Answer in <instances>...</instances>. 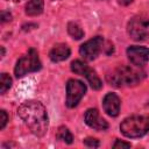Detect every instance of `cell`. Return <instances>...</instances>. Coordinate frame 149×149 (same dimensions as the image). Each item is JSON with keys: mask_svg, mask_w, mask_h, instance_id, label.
I'll use <instances>...</instances> for the list:
<instances>
[{"mask_svg": "<svg viewBox=\"0 0 149 149\" xmlns=\"http://www.w3.org/2000/svg\"><path fill=\"white\" fill-rule=\"evenodd\" d=\"M17 115L34 135L41 137L47 133L49 126L48 114L40 101L27 100L22 102L17 108Z\"/></svg>", "mask_w": 149, "mask_h": 149, "instance_id": "6da1fadb", "label": "cell"}, {"mask_svg": "<svg viewBox=\"0 0 149 149\" xmlns=\"http://www.w3.org/2000/svg\"><path fill=\"white\" fill-rule=\"evenodd\" d=\"M146 73L140 69V66L120 65L107 73L106 80L114 87H126L141 83Z\"/></svg>", "mask_w": 149, "mask_h": 149, "instance_id": "7a4b0ae2", "label": "cell"}, {"mask_svg": "<svg viewBox=\"0 0 149 149\" xmlns=\"http://www.w3.org/2000/svg\"><path fill=\"white\" fill-rule=\"evenodd\" d=\"M121 133L130 139L141 137L149 132V115H132L126 118L120 125Z\"/></svg>", "mask_w": 149, "mask_h": 149, "instance_id": "3957f363", "label": "cell"}, {"mask_svg": "<svg viewBox=\"0 0 149 149\" xmlns=\"http://www.w3.org/2000/svg\"><path fill=\"white\" fill-rule=\"evenodd\" d=\"M41 68H42V64H41V61L38 57V52L31 48L28 50V52L26 55H23L16 62L14 72H15V76L19 78V77H23L27 73L36 72Z\"/></svg>", "mask_w": 149, "mask_h": 149, "instance_id": "277c9868", "label": "cell"}, {"mask_svg": "<svg viewBox=\"0 0 149 149\" xmlns=\"http://www.w3.org/2000/svg\"><path fill=\"white\" fill-rule=\"evenodd\" d=\"M129 36L135 41H144L149 38V17H133L127 26Z\"/></svg>", "mask_w": 149, "mask_h": 149, "instance_id": "5b68a950", "label": "cell"}, {"mask_svg": "<svg viewBox=\"0 0 149 149\" xmlns=\"http://www.w3.org/2000/svg\"><path fill=\"white\" fill-rule=\"evenodd\" d=\"M86 92V86L84 83L77 79H69L66 83V106L69 108L76 107Z\"/></svg>", "mask_w": 149, "mask_h": 149, "instance_id": "8992f818", "label": "cell"}, {"mask_svg": "<svg viewBox=\"0 0 149 149\" xmlns=\"http://www.w3.org/2000/svg\"><path fill=\"white\" fill-rule=\"evenodd\" d=\"M71 70L77 73L80 74L83 77H85L88 81V84L92 86V88L94 90H100L102 86V83L100 80V78L98 77V74L95 73V71H93L88 65H86L84 62L76 59L71 63Z\"/></svg>", "mask_w": 149, "mask_h": 149, "instance_id": "52a82bcc", "label": "cell"}, {"mask_svg": "<svg viewBox=\"0 0 149 149\" xmlns=\"http://www.w3.org/2000/svg\"><path fill=\"white\" fill-rule=\"evenodd\" d=\"M102 47H104V38L101 36H95L80 45L79 54L86 61H93L101 52Z\"/></svg>", "mask_w": 149, "mask_h": 149, "instance_id": "ba28073f", "label": "cell"}, {"mask_svg": "<svg viewBox=\"0 0 149 149\" xmlns=\"http://www.w3.org/2000/svg\"><path fill=\"white\" fill-rule=\"evenodd\" d=\"M129 61L136 66H143L149 62V49L144 47L133 45L127 49Z\"/></svg>", "mask_w": 149, "mask_h": 149, "instance_id": "9c48e42d", "label": "cell"}, {"mask_svg": "<svg viewBox=\"0 0 149 149\" xmlns=\"http://www.w3.org/2000/svg\"><path fill=\"white\" fill-rule=\"evenodd\" d=\"M85 122L88 127L95 129V130H106L108 128V123L105 119H102L95 108H90L85 112L84 115Z\"/></svg>", "mask_w": 149, "mask_h": 149, "instance_id": "30bf717a", "label": "cell"}, {"mask_svg": "<svg viewBox=\"0 0 149 149\" xmlns=\"http://www.w3.org/2000/svg\"><path fill=\"white\" fill-rule=\"evenodd\" d=\"M102 106L109 116H118L120 112V99L115 93H107L104 97Z\"/></svg>", "mask_w": 149, "mask_h": 149, "instance_id": "8fae6325", "label": "cell"}, {"mask_svg": "<svg viewBox=\"0 0 149 149\" xmlns=\"http://www.w3.org/2000/svg\"><path fill=\"white\" fill-rule=\"evenodd\" d=\"M70 54H71V50H70L69 45H66L64 43H58L50 50L49 57L52 62H62V61H65L66 58H69Z\"/></svg>", "mask_w": 149, "mask_h": 149, "instance_id": "7c38bea8", "label": "cell"}, {"mask_svg": "<svg viewBox=\"0 0 149 149\" xmlns=\"http://www.w3.org/2000/svg\"><path fill=\"white\" fill-rule=\"evenodd\" d=\"M44 1L43 0H29L26 3V14L29 16H36L40 15L43 12Z\"/></svg>", "mask_w": 149, "mask_h": 149, "instance_id": "4fadbf2b", "label": "cell"}, {"mask_svg": "<svg viewBox=\"0 0 149 149\" xmlns=\"http://www.w3.org/2000/svg\"><path fill=\"white\" fill-rule=\"evenodd\" d=\"M56 139L61 140V141H63V142H65L68 144H71L72 141H73V136H72L71 132L66 127H64V126L58 128V130L56 133Z\"/></svg>", "mask_w": 149, "mask_h": 149, "instance_id": "5bb4252c", "label": "cell"}, {"mask_svg": "<svg viewBox=\"0 0 149 149\" xmlns=\"http://www.w3.org/2000/svg\"><path fill=\"white\" fill-rule=\"evenodd\" d=\"M68 31H69L70 36L72 38H76V40H80L84 36L83 29L74 22H69L68 23Z\"/></svg>", "mask_w": 149, "mask_h": 149, "instance_id": "9a60e30c", "label": "cell"}, {"mask_svg": "<svg viewBox=\"0 0 149 149\" xmlns=\"http://www.w3.org/2000/svg\"><path fill=\"white\" fill-rule=\"evenodd\" d=\"M12 86V78L7 73H1L0 76V93L3 94L6 93L7 90Z\"/></svg>", "mask_w": 149, "mask_h": 149, "instance_id": "2e32d148", "label": "cell"}, {"mask_svg": "<svg viewBox=\"0 0 149 149\" xmlns=\"http://www.w3.org/2000/svg\"><path fill=\"white\" fill-rule=\"evenodd\" d=\"M7 121H8L7 113H6V111L1 109V111H0V129H3V128H5Z\"/></svg>", "mask_w": 149, "mask_h": 149, "instance_id": "e0dca14e", "label": "cell"}, {"mask_svg": "<svg viewBox=\"0 0 149 149\" xmlns=\"http://www.w3.org/2000/svg\"><path fill=\"white\" fill-rule=\"evenodd\" d=\"M84 144L87 146V147H94V148H97V147H99V141L97 139L87 137V139L84 140Z\"/></svg>", "mask_w": 149, "mask_h": 149, "instance_id": "ac0fdd59", "label": "cell"}, {"mask_svg": "<svg viewBox=\"0 0 149 149\" xmlns=\"http://www.w3.org/2000/svg\"><path fill=\"white\" fill-rule=\"evenodd\" d=\"M113 148L114 149H118V148H130V143L123 142V141H120V140H116L115 143L113 144Z\"/></svg>", "mask_w": 149, "mask_h": 149, "instance_id": "d6986e66", "label": "cell"}, {"mask_svg": "<svg viewBox=\"0 0 149 149\" xmlns=\"http://www.w3.org/2000/svg\"><path fill=\"white\" fill-rule=\"evenodd\" d=\"M10 20H12L10 13H8V12H2V13H1V21H2V22L10 21Z\"/></svg>", "mask_w": 149, "mask_h": 149, "instance_id": "ffe728a7", "label": "cell"}, {"mask_svg": "<svg viewBox=\"0 0 149 149\" xmlns=\"http://www.w3.org/2000/svg\"><path fill=\"white\" fill-rule=\"evenodd\" d=\"M118 2H119L120 5H122V6H128L129 3L133 2V0H118Z\"/></svg>", "mask_w": 149, "mask_h": 149, "instance_id": "44dd1931", "label": "cell"}, {"mask_svg": "<svg viewBox=\"0 0 149 149\" xmlns=\"http://www.w3.org/2000/svg\"><path fill=\"white\" fill-rule=\"evenodd\" d=\"M3 55H5V49L3 47H1V57H3Z\"/></svg>", "mask_w": 149, "mask_h": 149, "instance_id": "7402d4cb", "label": "cell"}, {"mask_svg": "<svg viewBox=\"0 0 149 149\" xmlns=\"http://www.w3.org/2000/svg\"><path fill=\"white\" fill-rule=\"evenodd\" d=\"M9 1H13V2H17V1H21V0H9Z\"/></svg>", "mask_w": 149, "mask_h": 149, "instance_id": "603a6c76", "label": "cell"}]
</instances>
